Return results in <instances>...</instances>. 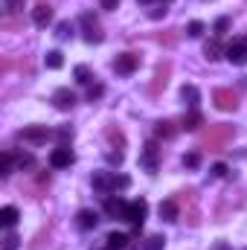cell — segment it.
<instances>
[{"mask_svg":"<svg viewBox=\"0 0 247 250\" xmlns=\"http://www.w3.org/2000/svg\"><path fill=\"white\" fill-rule=\"evenodd\" d=\"M233 134H236V128L227 125V123L209 125V128L201 134V148H206V151H221V148H227V143L233 140Z\"/></svg>","mask_w":247,"mask_h":250,"instance_id":"1","label":"cell"},{"mask_svg":"<svg viewBox=\"0 0 247 250\" xmlns=\"http://www.w3.org/2000/svg\"><path fill=\"white\" fill-rule=\"evenodd\" d=\"M212 102L218 111H236L239 108V93L233 87H215L212 90Z\"/></svg>","mask_w":247,"mask_h":250,"instance_id":"2","label":"cell"},{"mask_svg":"<svg viewBox=\"0 0 247 250\" xmlns=\"http://www.w3.org/2000/svg\"><path fill=\"white\" fill-rule=\"evenodd\" d=\"M169 76H172V62H160L154 67V76H151V84H148V93L157 96L166 84H169Z\"/></svg>","mask_w":247,"mask_h":250,"instance_id":"3","label":"cell"},{"mask_svg":"<svg viewBox=\"0 0 247 250\" xmlns=\"http://www.w3.org/2000/svg\"><path fill=\"white\" fill-rule=\"evenodd\" d=\"M145 215H148V204L140 198V201H131L128 207H125V218L128 224H134V227H143V221H145Z\"/></svg>","mask_w":247,"mask_h":250,"instance_id":"4","label":"cell"},{"mask_svg":"<svg viewBox=\"0 0 247 250\" xmlns=\"http://www.w3.org/2000/svg\"><path fill=\"white\" fill-rule=\"evenodd\" d=\"M18 137H21L23 143L38 146V143H47V140H50V128H47V125H29V128H23Z\"/></svg>","mask_w":247,"mask_h":250,"instance_id":"5","label":"cell"},{"mask_svg":"<svg viewBox=\"0 0 247 250\" xmlns=\"http://www.w3.org/2000/svg\"><path fill=\"white\" fill-rule=\"evenodd\" d=\"M137 67H140V56H137V53H123V56H117V62H114V70H117L120 76H131Z\"/></svg>","mask_w":247,"mask_h":250,"instance_id":"6","label":"cell"},{"mask_svg":"<svg viewBox=\"0 0 247 250\" xmlns=\"http://www.w3.org/2000/svg\"><path fill=\"white\" fill-rule=\"evenodd\" d=\"M53 105H56L59 111H70V108L76 105V93H73L70 87H59V90L53 93Z\"/></svg>","mask_w":247,"mask_h":250,"instance_id":"7","label":"cell"},{"mask_svg":"<svg viewBox=\"0 0 247 250\" xmlns=\"http://www.w3.org/2000/svg\"><path fill=\"white\" fill-rule=\"evenodd\" d=\"M93 189L102 192V195H108L111 189H117V175H111V172H96V175H93Z\"/></svg>","mask_w":247,"mask_h":250,"instance_id":"8","label":"cell"},{"mask_svg":"<svg viewBox=\"0 0 247 250\" xmlns=\"http://www.w3.org/2000/svg\"><path fill=\"white\" fill-rule=\"evenodd\" d=\"M157 154H160L157 143H145V148H143V154H140V163H143L148 172H157Z\"/></svg>","mask_w":247,"mask_h":250,"instance_id":"9","label":"cell"},{"mask_svg":"<svg viewBox=\"0 0 247 250\" xmlns=\"http://www.w3.org/2000/svg\"><path fill=\"white\" fill-rule=\"evenodd\" d=\"M224 59H227L230 64H239V67L247 64V44H239V41H236V44H230V47L224 50Z\"/></svg>","mask_w":247,"mask_h":250,"instance_id":"10","label":"cell"},{"mask_svg":"<svg viewBox=\"0 0 247 250\" xmlns=\"http://www.w3.org/2000/svg\"><path fill=\"white\" fill-rule=\"evenodd\" d=\"M50 21H53V6L38 3V6L32 9V23H35V26H47Z\"/></svg>","mask_w":247,"mask_h":250,"instance_id":"11","label":"cell"},{"mask_svg":"<svg viewBox=\"0 0 247 250\" xmlns=\"http://www.w3.org/2000/svg\"><path fill=\"white\" fill-rule=\"evenodd\" d=\"M76 224H79V230H96V224H99V215H96L93 209H79V215H76Z\"/></svg>","mask_w":247,"mask_h":250,"instance_id":"12","label":"cell"},{"mask_svg":"<svg viewBox=\"0 0 247 250\" xmlns=\"http://www.w3.org/2000/svg\"><path fill=\"white\" fill-rule=\"evenodd\" d=\"M50 163H53L56 169H64V166H70V163H73V151H70L67 146H59V148L50 154Z\"/></svg>","mask_w":247,"mask_h":250,"instance_id":"13","label":"cell"},{"mask_svg":"<svg viewBox=\"0 0 247 250\" xmlns=\"http://www.w3.org/2000/svg\"><path fill=\"white\" fill-rule=\"evenodd\" d=\"M157 212H160V218H163V221H178V215H181V212H178V201H175V198L163 201Z\"/></svg>","mask_w":247,"mask_h":250,"instance_id":"14","label":"cell"},{"mask_svg":"<svg viewBox=\"0 0 247 250\" xmlns=\"http://www.w3.org/2000/svg\"><path fill=\"white\" fill-rule=\"evenodd\" d=\"M125 207H128V204H125L123 198H108V201H105V212H108L111 218H125Z\"/></svg>","mask_w":247,"mask_h":250,"instance_id":"15","label":"cell"},{"mask_svg":"<svg viewBox=\"0 0 247 250\" xmlns=\"http://www.w3.org/2000/svg\"><path fill=\"white\" fill-rule=\"evenodd\" d=\"M204 125V117H201V111H186L184 114V120H181V128H186V131H198Z\"/></svg>","mask_w":247,"mask_h":250,"instance_id":"16","label":"cell"},{"mask_svg":"<svg viewBox=\"0 0 247 250\" xmlns=\"http://www.w3.org/2000/svg\"><path fill=\"white\" fill-rule=\"evenodd\" d=\"M154 134H157L160 140H172V137L178 134V125L172 123V120H160V123L154 125Z\"/></svg>","mask_w":247,"mask_h":250,"instance_id":"17","label":"cell"},{"mask_svg":"<svg viewBox=\"0 0 247 250\" xmlns=\"http://www.w3.org/2000/svg\"><path fill=\"white\" fill-rule=\"evenodd\" d=\"M221 53H224V50H221V44H218L215 38L204 44V59H206V62H218V59H221Z\"/></svg>","mask_w":247,"mask_h":250,"instance_id":"18","label":"cell"},{"mask_svg":"<svg viewBox=\"0 0 247 250\" xmlns=\"http://www.w3.org/2000/svg\"><path fill=\"white\" fill-rule=\"evenodd\" d=\"M181 96H184V102L189 105V108H195V105L201 102V90H198L195 84H186L184 90H181Z\"/></svg>","mask_w":247,"mask_h":250,"instance_id":"19","label":"cell"},{"mask_svg":"<svg viewBox=\"0 0 247 250\" xmlns=\"http://www.w3.org/2000/svg\"><path fill=\"white\" fill-rule=\"evenodd\" d=\"M73 76H76L79 84H90V82H93V70H90L87 64H79V67L73 70Z\"/></svg>","mask_w":247,"mask_h":250,"instance_id":"20","label":"cell"},{"mask_svg":"<svg viewBox=\"0 0 247 250\" xmlns=\"http://www.w3.org/2000/svg\"><path fill=\"white\" fill-rule=\"evenodd\" d=\"M84 41H87V44H102V41H105L99 23H96V26H84Z\"/></svg>","mask_w":247,"mask_h":250,"instance_id":"21","label":"cell"},{"mask_svg":"<svg viewBox=\"0 0 247 250\" xmlns=\"http://www.w3.org/2000/svg\"><path fill=\"white\" fill-rule=\"evenodd\" d=\"M105 140H108V143H117L120 148L125 146V134L120 131V128H114V125H108V128H105Z\"/></svg>","mask_w":247,"mask_h":250,"instance_id":"22","label":"cell"},{"mask_svg":"<svg viewBox=\"0 0 247 250\" xmlns=\"http://www.w3.org/2000/svg\"><path fill=\"white\" fill-rule=\"evenodd\" d=\"M105 242H108V250H123L125 245H128V236H125V233H111Z\"/></svg>","mask_w":247,"mask_h":250,"instance_id":"23","label":"cell"},{"mask_svg":"<svg viewBox=\"0 0 247 250\" xmlns=\"http://www.w3.org/2000/svg\"><path fill=\"white\" fill-rule=\"evenodd\" d=\"M15 221H18V209H15V207H3V209H0V224H3V227H12Z\"/></svg>","mask_w":247,"mask_h":250,"instance_id":"24","label":"cell"},{"mask_svg":"<svg viewBox=\"0 0 247 250\" xmlns=\"http://www.w3.org/2000/svg\"><path fill=\"white\" fill-rule=\"evenodd\" d=\"M166 248V239L163 236H148L143 245H140V250H163Z\"/></svg>","mask_w":247,"mask_h":250,"instance_id":"25","label":"cell"},{"mask_svg":"<svg viewBox=\"0 0 247 250\" xmlns=\"http://www.w3.org/2000/svg\"><path fill=\"white\" fill-rule=\"evenodd\" d=\"M157 44H163V47H175V44H178V29H166V32H160V35H157Z\"/></svg>","mask_w":247,"mask_h":250,"instance_id":"26","label":"cell"},{"mask_svg":"<svg viewBox=\"0 0 247 250\" xmlns=\"http://www.w3.org/2000/svg\"><path fill=\"white\" fill-rule=\"evenodd\" d=\"M12 163H15V157L9 151H3V157H0V178H9L12 175Z\"/></svg>","mask_w":247,"mask_h":250,"instance_id":"27","label":"cell"},{"mask_svg":"<svg viewBox=\"0 0 247 250\" xmlns=\"http://www.w3.org/2000/svg\"><path fill=\"white\" fill-rule=\"evenodd\" d=\"M15 163H18V169H32L35 166V157L26 154V151H21V154H15Z\"/></svg>","mask_w":247,"mask_h":250,"instance_id":"28","label":"cell"},{"mask_svg":"<svg viewBox=\"0 0 247 250\" xmlns=\"http://www.w3.org/2000/svg\"><path fill=\"white\" fill-rule=\"evenodd\" d=\"M3 12L6 15H21L23 12V0H3Z\"/></svg>","mask_w":247,"mask_h":250,"instance_id":"29","label":"cell"},{"mask_svg":"<svg viewBox=\"0 0 247 250\" xmlns=\"http://www.w3.org/2000/svg\"><path fill=\"white\" fill-rule=\"evenodd\" d=\"M105 160L111 163V166H123V160H125V154H123V148H111V151H105Z\"/></svg>","mask_w":247,"mask_h":250,"instance_id":"30","label":"cell"},{"mask_svg":"<svg viewBox=\"0 0 247 250\" xmlns=\"http://www.w3.org/2000/svg\"><path fill=\"white\" fill-rule=\"evenodd\" d=\"M62 64H64V56L59 53V50H53V53H47V67H50V70H59Z\"/></svg>","mask_w":247,"mask_h":250,"instance_id":"31","label":"cell"},{"mask_svg":"<svg viewBox=\"0 0 247 250\" xmlns=\"http://www.w3.org/2000/svg\"><path fill=\"white\" fill-rule=\"evenodd\" d=\"M105 93V87L99 84V82H93V84H87V102H96L99 96Z\"/></svg>","mask_w":247,"mask_h":250,"instance_id":"32","label":"cell"},{"mask_svg":"<svg viewBox=\"0 0 247 250\" xmlns=\"http://www.w3.org/2000/svg\"><path fill=\"white\" fill-rule=\"evenodd\" d=\"M186 35H189V38H201V35H204V23H201V21H192V23L186 26Z\"/></svg>","mask_w":247,"mask_h":250,"instance_id":"33","label":"cell"},{"mask_svg":"<svg viewBox=\"0 0 247 250\" xmlns=\"http://www.w3.org/2000/svg\"><path fill=\"white\" fill-rule=\"evenodd\" d=\"M175 201H178V204H195V189H181Z\"/></svg>","mask_w":247,"mask_h":250,"instance_id":"34","label":"cell"},{"mask_svg":"<svg viewBox=\"0 0 247 250\" xmlns=\"http://www.w3.org/2000/svg\"><path fill=\"white\" fill-rule=\"evenodd\" d=\"M198 163H201V154H198V151H189V154L184 157V166H186V169H198Z\"/></svg>","mask_w":247,"mask_h":250,"instance_id":"35","label":"cell"},{"mask_svg":"<svg viewBox=\"0 0 247 250\" xmlns=\"http://www.w3.org/2000/svg\"><path fill=\"white\" fill-rule=\"evenodd\" d=\"M18 245H21V239H18L15 233H9V236L3 239V250H18Z\"/></svg>","mask_w":247,"mask_h":250,"instance_id":"36","label":"cell"},{"mask_svg":"<svg viewBox=\"0 0 247 250\" xmlns=\"http://www.w3.org/2000/svg\"><path fill=\"white\" fill-rule=\"evenodd\" d=\"M56 35H59V38H62V41H67V38H70V35H73V26H70V23H67V21H64V23H59V29H56Z\"/></svg>","mask_w":247,"mask_h":250,"instance_id":"37","label":"cell"},{"mask_svg":"<svg viewBox=\"0 0 247 250\" xmlns=\"http://www.w3.org/2000/svg\"><path fill=\"white\" fill-rule=\"evenodd\" d=\"M227 29H230V18H218L215 21V35H224Z\"/></svg>","mask_w":247,"mask_h":250,"instance_id":"38","label":"cell"},{"mask_svg":"<svg viewBox=\"0 0 247 250\" xmlns=\"http://www.w3.org/2000/svg\"><path fill=\"white\" fill-rule=\"evenodd\" d=\"M59 146H67V140H73V128H59Z\"/></svg>","mask_w":247,"mask_h":250,"instance_id":"39","label":"cell"},{"mask_svg":"<svg viewBox=\"0 0 247 250\" xmlns=\"http://www.w3.org/2000/svg\"><path fill=\"white\" fill-rule=\"evenodd\" d=\"M166 12H169L166 6H154V9H148V18H151V21H157V18H163Z\"/></svg>","mask_w":247,"mask_h":250,"instance_id":"40","label":"cell"},{"mask_svg":"<svg viewBox=\"0 0 247 250\" xmlns=\"http://www.w3.org/2000/svg\"><path fill=\"white\" fill-rule=\"evenodd\" d=\"M209 175H212V178H224V175H227V166H224V163H215V166L209 169Z\"/></svg>","mask_w":247,"mask_h":250,"instance_id":"41","label":"cell"},{"mask_svg":"<svg viewBox=\"0 0 247 250\" xmlns=\"http://www.w3.org/2000/svg\"><path fill=\"white\" fill-rule=\"evenodd\" d=\"M82 26H96V18H93L90 12H84V15H82Z\"/></svg>","mask_w":247,"mask_h":250,"instance_id":"42","label":"cell"},{"mask_svg":"<svg viewBox=\"0 0 247 250\" xmlns=\"http://www.w3.org/2000/svg\"><path fill=\"white\" fill-rule=\"evenodd\" d=\"M99 6H102V9H108V12H114V9L120 6V0H99Z\"/></svg>","mask_w":247,"mask_h":250,"instance_id":"43","label":"cell"},{"mask_svg":"<svg viewBox=\"0 0 247 250\" xmlns=\"http://www.w3.org/2000/svg\"><path fill=\"white\" fill-rule=\"evenodd\" d=\"M128 184H131V181H128L125 175H120V178H117V189H125V187H128Z\"/></svg>","mask_w":247,"mask_h":250,"instance_id":"44","label":"cell"},{"mask_svg":"<svg viewBox=\"0 0 247 250\" xmlns=\"http://www.w3.org/2000/svg\"><path fill=\"white\" fill-rule=\"evenodd\" d=\"M212 250H233V248H230L227 242H215V245H212Z\"/></svg>","mask_w":247,"mask_h":250,"instance_id":"45","label":"cell"},{"mask_svg":"<svg viewBox=\"0 0 247 250\" xmlns=\"http://www.w3.org/2000/svg\"><path fill=\"white\" fill-rule=\"evenodd\" d=\"M143 3H151V0H143Z\"/></svg>","mask_w":247,"mask_h":250,"instance_id":"46","label":"cell"},{"mask_svg":"<svg viewBox=\"0 0 247 250\" xmlns=\"http://www.w3.org/2000/svg\"><path fill=\"white\" fill-rule=\"evenodd\" d=\"M163 3H166V0H163Z\"/></svg>","mask_w":247,"mask_h":250,"instance_id":"47","label":"cell"},{"mask_svg":"<svg viewBox=\"0 0 247 250\" xmlns=\"http://www.w3.org/2000/svg\"><path fill=\"white\" fill-rule=\"evenodd\" d=\"M245 44H247V41H245Z\"/></svg>","mask_w":247,"mask_h":250,"instance_id":"48","label":"cell"}]
</instances>
